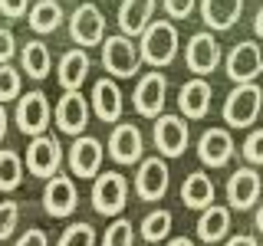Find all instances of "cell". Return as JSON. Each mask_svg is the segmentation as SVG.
Wrapping results in <instances>:
<instances>
[{
    "instance_id": "1",
    "label": "cell",
    "mask_w": 263,
    "mask_h": 246,
    "mask_svg": "<svg viewBox=\"0 0 263 246\" xmlns=\"http://www.w3.org/2000/svg\"><path fill=\"white\" fill-rule=\"evenodd\" d=\"M142 63H148L152 69H161V66H171L178 56V27L171 20H152L142 33Z\"/></svg>"
},
{
    "instance_id": "2",
    "label": "cell",
    "mask_w": 263,
    "mask_h": 246,
    "mask_svg": "<svg viewBox=\"0 0 263 246\" xmlns=\"http://www.w3.org/2000/svg\"><path fill=\"white\" fill-rule=\"evenodd\" d=\"M263 112V89L257 82H237L224 102V121L230 128H250Z\"/></svg>"
},
{
    "instance_id": "3",
    "label": "cell",
    "mask_w": 263,
    "mask_h": 246,
    "mask_svg": "<svg viewBox=\"0 0 263 246\" xmlns=\"http://www.w3.org/2000/svg\"><path fill=\"white\" fill-rule=\"evenodd\" d=\"M138 66H142V53L125 33H115V36L102 39V69H109V76L128 79L138 72Z\"/></svg>"
},
{
    "instance_id": "4",
    "label": "cell",
    "mask_w": 263,
    "mask_h": 246,
    "mask_svg": "<svg viewBox=\"0 0 263 246\" xmlns=\"http://www.w3.org/2000/svg\"><path fill=\"white\" fill-rule=\"evenodd\" d=\"M89 118H92V102H86V95L79 92V89H66L60 95V102H56L53 109V125L63 131V135H82L89 125Z\"/></svg>"
},
{
    "instance_id": "5",
    "label": "cell",
    "mask_w": 263,
    "mask_h": 246,
    "mask_svg": "<svg viewBox=\"0 0 263 246\" xmlns=\"http://www.w3.org/2000/svg\"><path fill=\"white\" fill-rule=\"evenodd\" d=\"M128 203V180L119 171H105V174H96L92 184V207L102 217H119Z\"/></svg>"
},
{
    "instance_id": "6",
    "label": "cell",
    "mask_w": 263,
    "mask_h": 246,
    "mask_svg": "<svg viewBox=\"0 0 263 246\" xmlns=\"http://www.w3.org/2000/svg\"><path fill=\"white\" fill-rule=\"evenodd\" d=\"M16 128L23 135L36 138V135H46V128L53 125V109H49V98L43 92H27L16 98Z\"/></svg>"
},
{
    "instance_id": "7",
    "label": "cell",
    "mask_w": 263,
    "mask_h": 246,
    "mask_svg": "<svg viewBox=\"0 0 263 246\" xmlns=\"http://www.w3.org/2000/svg\"><path fill=\"white\" fill-rule=\"evenodd\" d=\"M164 95H168V79H164L161 69H148L142 79H138L135 92H132V102H135V112L142 118H158L164 112Z\"/></svg>"
},
{
    "instance_id": "8",
    "label": "cell",
    "mask_w": 263,
    "mask_h": 246,
    "mask_svg": "<svg viewBox=\"0 0 263 246\" xmlns=\"http://www.w3.org/2000/svg\"><path fill=\"white\" fill-rule=\"evenodd\" d=\"M69 36L72 43L89 49V46H102L105 39V16L96 4H79L69 16Z\"/></svg>"
},
{
    "instance_id": "9",
    "label": "cell",
    "mask_w": 263,
    "mask_h": 246,
    "mask_svg": "<svg viewBox=\"0 0 263 246\" xmlns=\"http://www.w3.org/2000/svg\"><path fill=\"white\" fill-rule=\"evenodd\" d=\"M23 164H27V171L33 177H53L56 171H60L63 164V148H60V138L53 135H36L33 141L27 145V158H23Z\"/></svg>"
},
{
    "instance_id": "10",
    "label": "cell",
    "mask_w": 263,
    "mask_h": 246,
    "mask_svg": "<svg viewBox=\"0 0 263 246\" xmlns=\"http://www.w3.org/2000/svg\"><path fill=\"white\" fill-rule=\"evenodd\" d=\"M155 148L161 151V158H181L184 154L187 141H191V131H187V121L181 118V115H158L155 118Z\"/></svg>"
},
{
    "instance_id": "11",
    "label": "cell",
    "mask_w": 263,
    "mask_h": 246,
    "mask_svg": "<svg viewBox=\"0 0 263 246\" xmlns=\"http://www.w3.org/2000/svg\"><path fill=\"white\" fill-rule=\"evenodd\" d=\"M220 59H224V53H220V43L214 33H194L191 39H187L184 46V63L187 69L194 72V76H211L214 69L220 66Z\"/></svg>"
},
{
    "instance_id": "12",
    "label": "cell",
    "mask_w": 263,
    "mask_h": 246,
    "mask_svg": "<svg viewBox=\"0 0 263 246\" xmlns=\"http://www.w3.org/2000/svg\"><path fill=\"white\" fill-rule=\"evenodd\" d=\"M79 207V191L72 184L69 174H60L56 171L53 177H46V187H43V210L49 217H69L72 210Z\"/></svg>"
},
{
    "instance_id": "13",
    "label": "cell",
    "mask_w": 263,
    "mask_h": 246,
    "mask_svg": "<svg viewBox=\"0 0 263 246\" xmlns=\"http://www.w3.org/2000/svg\"><path fill=\"white\" fill-rule=\"evenodd\" d=\"M109 154L115 164H138L145 154V135L135 121H119L109 135Z\"/></svg>"
},
{
    "instance_id": "14",
    "label": "cell",
    "mask_w": 263,
    "mask_h": 246,
    "mask_svg": "<svg viewBox=\"0 0 263 246\" xmlns=\"http://www.w3.org/2000/svg\"><path fill=\"white\" fill-rule=\"evenodd\" d=\"M263 72V46L257 39H243L227 53V76L234 82H257Z\"/></svg>"
},
{
    "instance_id": "15",
    "label": "cell",
    "mask_w": 263,
    "mask_h": 246,
    "mask_svg": "<svg viewBox=\"0 0 263 246\" xmlns=\"http://www.w3.org/2000/svg\"><path fill=\"white\" fill-rule=\"evenodd\" d=\"M102 158H105V148L99 138L92 135H76V141L69 145V171L82 180H89L102 171Z\"/></svg>"
},
{
    "instance_id": "16",
    "label": "cell",
    "mask_w": 263,
    "mask_h": 246,
    "mask_svg": "<svg viewBox=\"0 0 263 246\" xmlns=\"http://www.w3.org/2000/svg\"><path fill=\"white\" fill-rule=\"evenodd\" d=\"M171 184V171L164 158H142L138 161V174H135V194L142 200H161L168 194Z\"/></svg>"
},
{
    "instance_id": "17",
    "label": "cell",
    "mask_w": 263,
    "mask_h": 246,
    "mask_svg": "<svg viewBox=\"0 0 263 246\" xmlns=\"http://www.w3.org/2000/svg\"><path fill=\"white\" fill-rule=\"evenodd\" d=\"M260 191H263V180L253 168H237L227 180V203L234 210H250L253 203L260 200Z\"/></svg>"
},
{
    "instance_id": "18",
    "label": "cell",
    "mask_w": 263,
    "mask_h": 246,
    "mask_svg": "<svg viewBox=\"0 0 263 246\" xmlns=\"http://www.w3.org/2000/svg\"><path fill=\"white\" fill-rule=\"evenodd\" d=\"M234 138H230L227 128H208L197 141V158L208 168H224V164L234 158Z\"/></svg>"
},
{
    "instance_id": "19",
    "label": "cell",
    "mask_w": 263,
    "mask_h": 246,
    "mask_svg": "<svg viewBox=\"0 0 263 246\" xmlns=\"http://www.w3.org/2000/svg\"><path fill=\"white\" fill-rule=\"evenodd\" d=\"M211 95H214V89H211V82L204 79V76H197V79H187L184 86H181V92H178V109L184 118H204V115L211 112Z\"/></svg>"
},
{
    "instance_id": "20",
    "label": "cell",
    "mask_w": 263,
    "mask_h": 246,
    "mask_svg": "<svg viewBox=\"0 0 263 246\" xmlns=\"http://www.w3.org/2000/svg\"><path fill=\"white\" fill-rule=\"evenodd\" d=\"M89 69H92V59H89V49H66L60 56V69H56V76H60V86L63 89H82V82H86Z\"/></svg>"
},
{
    "instance_id": "21",
    "label": "cell",
    "mask_w": 263,
    "mask_h": 246,
    "mask_svg": "<svg viewBox=\"0 0 263 246\" xmlns=\"http://www.w3.org/2000/svg\"><path fill=\"white\" fill-rule=\"evenodd\" d=\"M158 0H122L119 7V27L125 36H142L145 27L152 23Z\"/></svg>"
},
{
    "instance_id": "22",
    "label": "cell",
    "mask_w": 263,
    "mask_h": 246,
    "mask_svg": "<svg viewBox=\"0 0 263 246\" xmlns=\"http://www.w3.org/2000/svg\"><path fill=\"white\" fill-rule=\"evenodd\" d=\"M240 13H243V0H201V20L217 33L237 27Z\"/></svg>"
},
{
    "instance_id": "23",
    "label": "cell",
    "mask_w": 263,
    "mask_h": 246,
    "mask_svg": "<svg viewBox=\"0 0 263 246\" xmlns=\"http://www.w3.org/2000/svg\"><path fill=\"white\" fill-rule=\"evenodd\" d=\"M92 112L102 121H119L122 118V89L112 79H99L92 86Z\"/></svg>"
},
{
    "instance_id": "24",
    "label": "cell",
    "mask_w": 263,
    "mask_h": 246,
    "mask_svg": "<svg viewBox=\"0 0 263 246\" xmlns=\"http://www.w3.org/2000/svg\"><path fill=\"white\" fill-rule=\"evenodd\" d=\"M181 203L187 210H204L214 203V180L204 174V171H194V174L184 177L181 184Z\"/></svg>"
},
{
    "instance_id": "25",
    "label": "cell",
    "mask_w": 263,
    "mask_h": 246,
    "mask_svg": "<svg viewBox=\"0 0 263 246\" xmlns=\"http://www.w3.org/2000/svg\"><path fill=\"white\" fill-rule=\"evenodd\" d=\"M20 69L27 72L30 79H36V82H43L49 76L53 56H49V46L43 43V39H30V43L20 49Z\"/></svg>"
},
{
    "instance_id": "26",
    "label": "cell",
    "mask_w": 263,
    "mask_h": 246,
    "mask_svg": "<svg viewBox=\"0 0 263 246\" xmlns=\"http://www.w3.org/2000/svg\"><path fill=\"white\" fill-rule=\"evenodd\" d=\"M227 233H230V210L217 207V203L204 207L201 220H197V236H201L204 243H217V240H224Z\"/></svg>"
},
{
    "instance_id": "27",
    "label": "cell",
    "mask_w": 263,
    "mask_h": 246,
    "mask_svg": "<svg viewBox=\"0 0 263 246\" xmlns=\"http://www.w3.org/2000/svg\"><path fill=\"white\" fill-rule=\"evenodd\" d=\"M27 20H30V30L40 33V36H49V33L60 30L63 23V7L56 0H36V4L27 10Z\"/></svg>"
},
{
    "instance_id": "28",
    "label": "cell",
    "mask_w": 263,
    "mask_h": 246,
    "mask_svg": "<svg viewBox=\"0 0 263 246\" xmlns=\"http://www.w3.org/2000/svg\"><path fill=\"white\" fill-rule=\"evenodd\" d=\"M23 184V158L10 148H0V191L10 194Z\"/></svg>"
},
{
    "instance_id": "29",
    "label": "cell",
    "mask_w": 263,
    "mask_h": 246,
    "mask_svg": "<svg viewBox=\"0 0 263 246\" xmlns=\"http://www.w3.org/2000/svg\"><path fill=\"white\" fill-rule=\"evenodd\" d=\"M171 223H175V217H171V210H152L148 217L142 220V236L148 243H161V240H168V233H171Z\"/></svg>"
},
{
    "instance_id": "30",
    "label": "cell",
    "mask_w": 263,
    "mask_h": 246,
    "mask_svg": "<svg viewBox=\"0 0 263 246\" xmlns=\"http://www.w3.org/2000/svg\"><path fill=\"white\" fill-rule=\"evenodd\" d=\"M102 246H135V223L125 217L112 220L102 233Z\"/></svg>"
},
{
    "instance_id": "31",
    "label": "cell",
    "mask_w": 263,
    "mask_h": 246,
    "mask_svg": "<svg viewBox=\"0 0 263 246\" xmlns=\"http://www.w3.org/2000/svg\"><path fill=\"white\" fill-rule=\"evenodd\" d=\"M20 95V72L10 63H0V102H13Z\"/></svg>"
},
{
    "instance_id": "32",
    "label": "cell",
    "mask_w": 263,
    "mask_h": 246,
    "mask_svg": "<svg viewBox=\"0 0 263 246\" xmlns=\"http://www.w3.org/2000/svg\"><path fill=\"white\" fill-rule=\"evenodd\" d=\"M56 246H96V230L89 223H72L66 227V233L60 236Z\"/></svg>"
},
{
    "instance_id": "33",
    "label": "cell",
    "mask_w": 263,
    "mask_h": 246,
    "mask_svg": "<svg viewBox=\"0 0 263 246\" xmlns=\"http://www.w3.org/2000/svg\"><path fill=\"white\" fill-rule=\"evenodd\" d=\"M16 220H20V207L13 200H0V240H10Z\"/></svg>"
},
{
    "instance_id": "34",
    "label": "cell",
    "mask_w": 263,
    "mask_h": 246,
    "mask_svg": "<svg viewBox=\"0 0 263 246\" xmlns=\"http://www.w3.org/2000/svg\"><path fill=\"white\" fill-rule=\"evenodd\" d=\"M243 158L257 168V164H263V128H253L250 135H247L243 141Z\"/></svg>"
},
{
    "instance_id": "35",
    "label": "cell",
    "mask_w": 263,
    "mask_h": 246,
    "mask_svg": "<svg viewBox=\"0 0 263 246\" xmlns=\"http://www.w3.org/2000/svg\"><path fill=\"white\" fill-rule=\"evenodd\" d=\"M197 7V0H164V13L175 16V20H184V16H191Z\"/></svg>"
},
{
    "instance_id": "36",
    "label": "cell",
    "mask_w": 263,
    "mask_h": 246,
    "mask_svg": "<svg viewBox=\"0 0 263 246\" xmlns=\"http://www.w3.org/2000/svg\"><path fill=\"white\" fill-rule=\"evenodd\" d=\"M16 56V36L7 27H0V63H10Z\"/></svg>"
},
{
    "instance_id": "37",
    "label": "cell",
    "mask_w": 263,
    "mask_h": 246,
    "mask_svg": "<svg viewBox=\"0 0 263 246\" xmlns=\"http://www.w3.org/2000/svg\"><path fill=\"white\" fill-rule=\"evenodd\" d=\"M30 10V0H0V13L7 20H16V16H27Z\"/></svg>"
},
{
    "instance_id": "38",
    "label": "cell",
    "mask_w": 263,
    "mask_h": 246,
    "mask_svg": "<svg viewBox=\"0 0 263 246\" xmlns=\"http://www.w3.org/2000/svg\"><path fill=\"white\" fill-rule=\"evenodd\" d=\"M13 246H49V240H46V233L40 227H30L27 233L20 236V240H16Z\"/></svg>"
},
{
    "instance_id": "39",
    "label": "cell",
    "mask_w": 263,
    "mask_h": 246,
    "mask_svg": "<svg viewBox=\"0 0 263 246\" xmlns=\"http://www.w3.org/2000/svg\"><path fill=\"white\" fill-rule=\"evenodd\" d=\"M224 246H257V236H250V233H240V236H230V240Z\"/></svg>"
},
{
    "instance_id": "40",
    "label": "cell",
    "mask_w": 263,
    "mask_h": 246,
    "mask_svg": "<svg viewBox=\"0 0 263 246\" xmlns=\"http://www.w3.org/2000/svg\"><path fill=\"white\" fill-rule=\"evenodd\" d=\"M253 33H257V36L263 39V7L257 10V16H253Z\"/></svg>"
},
{
    "instance_id": "41",
    "label": "cell",
    "mask_w": 263,
    "mask_h": 246,
    "mask_svg": "<svg viewBox=\"0 0 263 246\" xmlns=\"http://www.w3.org/2000/svg\"><path fill=\"white\" fill-rule=\"evenodd\" d=\"M7 138V112H4V102H0V145Z\"/></svg>"
},
{
    "instance_id": "42",
    "label": "cell",
    "mask_w": 263,
    "mask_h": 246,
    "mask_svg": "<svg viewBox=\"0 0 263 246\" xmlns=\"http://www.w3.org/2000/svg\"><path fill=\"white\" fill-rule=\"evenodd\" d=\"M164 246H194V243H191V236H175V240H168Z\"/></svg>"
},
{
    "instance_id": "43",
    "label": "cell",
    "mask_w": 263,
    "mask_h": 246,
    "mask_svg": "<svg viewBox=\"0 0 263 246\" xmlns=\"http://www.w3.org/2000/svg\"><path fill=\"white\" fill-rule=\"evenodd\" d=\"M257 230L263 233V207H257Z\"/></svg>"
}]
</instances>
